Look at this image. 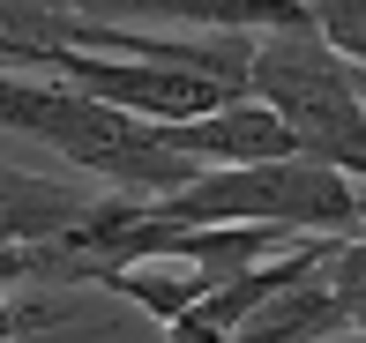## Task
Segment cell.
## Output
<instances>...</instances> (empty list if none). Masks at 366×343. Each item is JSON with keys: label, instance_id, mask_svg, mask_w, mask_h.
Returning <instances> with one entry per match:
<instances>
[{"label": "cell", "instance_id": "cell-1", "mask_svg": "<svg viewBox=\"0 0 366 343\" xmlns=\"http://www.w3.org/2000/svg\"><path fill=\"white\" fill-rule=\"evenodd\" d=\"M247 97L277 112V127L292 135V150L307 165L344 172L352 187H366V97H359L352 60L329 53V38L314 23L254 38Z\"/></svg>", "mask_w": 366, "mask_h": 343}, {"label": "cell", "instance_id": "cell-2", "mask_svg": "<svg viewBox=\"0 0 366 343\" xmlns=\"http://www.w3.org/2000/svg\"><path fill=\"white\" fill-rule=\"evenodd\" d=\"M164 224H277L299 239H352L366 232V187L344 172H322L307 157H277V165H217L194 172L179 194L149 202Z\"/></svg>", "mask_w": 366, "mask_h": 343}, {"label": "cell", "instance_id": "cell-3", "mask_svg": "<svg viewBox=\"0 0 366 343\" xmlns=\"http://www.w3.org/2000/svg\"><path fill=\"white\" fill-rule=\"evenodd\" d=\"M164 150L187 157V165H202V172H217V165H277V157H299L292 135L277 127V112L254 105V97H224V105L202 112V120L164 127Z\"/></svg>", "mask_w": 366, "mask_h": 343}, {"label": "cell", "instance_id": "cell-4", "mask_svg": "<svg viewBox=\"0 0 366 343\" xmlns=\"http://www.w3.org/2000/svg\"><path fill=\"white\" fill-rule=\"evenodd\" d=\"M90 202L97 194L68 187V179H38V172L0 165V247H45V239H60Z\"/></svg>", "mask_w": 366, "mask_h": 343}, {"label": "cell", "instance_id": "cell-5", "mask_svg": "<svg viewBox=\"0 0 366 343\" xmlns=\"http://www.w3.org/2000/svg\"><path fill=\"white\" fill-rule=\"evenodd\" d=\"M105 291H120V299H135V306H142L149 321H164V329H172V321L187 314V306L202 299V291H217V284H202L194 269H187V276H157V269H120V276H112Z\"/></svg>", "mask_w": 366, "mask_h": 343}, {"label": "cell", "instance_id": "cell-6", "mask_svg": "<svg viewBox=\"0 0 366 343\" xmlns=\"http://www.w3.org/2000/svg\"><path fill=\"white\" fill-rule=\"evenodd\" d=\"M322 284H329V299L344 306V336H359V343H366V232L337 239V254H329Z\"/></svg>", "mask_w": 366, "mask_h": 343}, {"label": "cell", "instance_id": "cell-7", "mask_svg": "<svg viewBox=\"0 0 366 343\" xmlns=\"http://www.w3.org/2000/svg\"><path fill=\"white\" fill-rule=\"evenodd\" d=\"M30 321H45V314H23V306H8V299H0V343H15Z\"/></svg>", "mask_w": 366, "mask_h": 343}]
</instances>
